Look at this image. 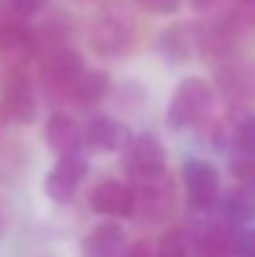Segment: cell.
<instances>
[{
  "instance_id": "obj_22",
  "label": "cell",
  "mask_w": 255,
  "mask_h": 257,
  "mask_svg": "<svg viewBox=\"0 0 255 257\" xmlns=\"http://www.w3.org/2000/svg\"><path fill=\"white\" fill-rule=\"evenodd\" d=\"M230 175L238 180L240 187H248L255 192V155H235L230 160Z\"/></svg>"
},
{
  "instance_id": "obj_9",
  "label": "cell",
  "mask_w": 255,
  "mask_h": 257,
  "mask_svg": "<svg viewBox=\"0 0 255 257\" xmlns=\"http://www.w3.org/2000/svg\"><path fill=\"white\" fill-rule=\"evenodd\" d=\"M35 35L28 23L18 15L0 18V58L15 68H23L35 55Z\"/></svg>"
},
{
  "instance_id": "obj_23",
  "label": "cell",
  "mask_w": 255,
  "mask_h": 257,
  "mask_svg": "<svg viewBox=\"0 0 255 257\" xmlns=\"http://www.w3.org/2000/svg\"><path fill=\"white\" fill-rule=\"evenodd\" d=\"M235 257H255V227H243L235 230Z\"/></svg>"
},
{
  "instance_id": "obj_16",
  "label": "cell",
  "mask_w": 255,
  "mask_h": 257,
  "mask_svg": "<svg viewBox=\"0 0 255 257\" xmlns=\"http://www.w3.org/2000/svg\"><path fill=\"white\" fill-rule=\"evenodd\" d=\"M158 53L173 63V65H180L185 63L190 55H193V35L185 25H173V28H165L158 38Z\"/></svg>"
},
{
  "instance_id": "obj_20",
  "label": "cell",
  "mask_w": 255,
  "mask_h": 257,
  "mask_svg": "<svg viewBox=\"0 0 255 257\" xmlns=\"http://www.w3.org/2000/svg\"><path fill=\"white\" fill-rule=\"evenodd\" d=\"M218 80H220V90H223L225 97H230L233 102L245 100V95H248V78H245V73L240 68H235V65L223 68Z\"/></svg>"
},
{
  "instance_id": "obj_12",
  "label": "cell",
  "mask_w": 255,
  "mask_h": 257,
  "mask_svg": "<svg viewBox=\"0 0 255 257\" xmlns=\"http://www.w3.org/2000/svg\"><path fill=\"white\" fill-rule=\"evenodd\" d=\"M83 257H118L125 250V230L118 222H100L83 237Z\"/></svg>"
},
{
  "instance_id": "obj_25",
  "label": "cell",
  "mask_w": 255,
  "mask_h": 257,
  "mask_svg": "<svg viewBox=\"0 0 255 257\" xmlns=\"http://www.w3.org/2000/svg\"><path fill=\"white\" fill-rule=\"evenodd\" d=\"M10 3V8H13V13L18 15V18H33V15H38L50 0H8Z\"/></svg>"
},
{
  "instance_id": "obj_29",
  "label": "cell",
  "mask_w": 255,
  "mask_h": 257,
  "mask_svg": "<svg viewBox=\"0 0 255 257\" xmlns=\"http://www.w3.org/2000/svg\"><path fill=\"white\" fill-rule=\"evenodd\" d=\"M0 122H3V120H0Z\"/></svg>"
},
{
  "instance_id": "obj_14",
  "label": "cell",
  "mask_w": 255,
  "mask_h": 257,
  "mask_svg": "<svg viewBox=\"0 0 255 257\" xmlns=\"http://www.w3.org/2000/svg\"><path fill=\"white\" fill-rule=\"evenodd\" d=\"M235 230L233 225L215 220L195 237V257H235Z\"/></svg>"
},
{
  "instance_id": "obj_6",
  "label": "cell",
  "mask_w": 255,
  "mask_h": 257,
  "mask_svg": "<svg viewBox=\"0 0 255 257\" xmlns=\"http://www.w3.org/2000/svg\"><path fill=\"white\" fill-rule=\"evenodd\" d=\"M130 190H133V217H140L145 222L163 220L175 200V187L168 172L153 180H138L133 182Z\"/></svg>"
},
{
  "instance_id": "obj_4",
  "label": "cell",
  "mask_w": 255,
  "mask_h": 257,
  "mask_svg": "<svg viewBox=\"0 0 255 257\" xmlns=\"http://www.w3.org/2000/svg\"><path fill=\"white\" fill-rule=\"evenodd\" d=\"M85 73H88V65H85L83 55L78 50L60 48V50L50 53L48 60L43 63L40 80H43V87L48 90L50 97L70 100Z\"/></svg>"
},
{
  "instance_id": "obj_28",
  "label": "cell",
  "mask_w": 255,
  "mask_h": 257,
  "mask_svg": "<svg viewBox=\"0 0 255 257\" xmlns=\"http://www.w3.org/2000/svg\"><path fill=\"white\" fill-rule=\"evenodd\" d=\"M5 225L8 222H5V212H3V205H0V237L5 235Z\"/></svg>"
},
{
  "instance_id": "obj_1",
  "label": "cell",
  "mask_w": 255,
  "mask_h": 257,
  "mask_svg": "<svg viewBox=\"0 0 255 257\" xmlns=\"http://www.w3.org/2000/svg\"><path fill=\"white\" fill-rule=\"evenodd\" d=\"M135 33L133 13L125 5H105L90 25V45L98 55L115 58L130 48Z\"/></svg>"
},
{
  "instance_id": "obj_11",
  "label": "cell",
  "mask_w": 255,
  "mask_h": 257,
  "mask_svg": "<svg viewBox=\"0 0 255 257\" xmlns=\"http://www.w3.org/2000/svg\"><path fill=\"white\" fill-rule=\"evenodd\" d=\"M83 140L93 150L113 155V153H125V148L133 140V133L128 130V125H123V122H118L113 117L100 115V117H93L88 122Z\"/></svg>"
},
{
  "instance_id": "obj_2",
  "label": "cell",
  "mask_w": 255,
  "mask_h": 257,
  "mask_svg": "<svg viewBox=\"0 0 255 257\" xmlns=\"http://www.w3.org/2000/svg\"><path fill=\"white\" fill-rule=\"evenodd\" d=\"M213 85L198 75H190L180 80V85L173 90L168 102V125L173 130H185L205 120V115L213 107Z\"/></svg>"
},
{
  "instance_id": "obj_21",
  "label": "cell",
  "mask_w": 255,
  "mask_h": 257,
  "mask_svg": "<svg viewBox=\"0 0 255 257\" xmlns=\"http://www.w3.org/2000/svg\"><path fill=\"white\" fill-rule=\"evenodd\" d=\"M233 143H235V150H238L240 155H255V112L245 115V117L235 125Z\"/></svg>"
},
{
  "instance_id": "obj_3",
  "label": "cell",
  "mask_w": 255,
  "mask_h": 257,
  "mask_svg": "<svg viewBox=\"0 0 255 257\" xmlns=\"http://www.w3.org/2000/svg\"><path fill=\"white\" fill-rule=\"evenodd\" d=\"M38 117V95L33 80L28 78V73L23 68L10 70V75L3 83L0 92V120L10 122V125H20L28 127L33 125Z\"/></svg>"
},
{
  "instance_id": "obj_13",
  "label": "cell",
  "mask_w": 255,
  "mask_h": 257,
  "mask_svg": "<svg viewBox=\"0 0 255 257\" xmlns=\"http://www.w3.org/2000/svg\"><path fill=\"white\" fill-rule=\"evenodd\" d=\"M215 207H218L223 222H228L233 227L248 225L255 220V192L238 185V187L228 190L225 195H220Z\"/></svg>"
},
{
  "instance_id": "obj_8",
  "label": "cell",
  "mask_w": 255,
  "mask_h": 257,
  "mask_svg": "<svg viewBox=\"0 0 255 257\" xmlns=\"http://www.w3.org/2000/svg\"><path fill=\"white\" fill-rule=\"evenodd\" d=\"M183 182H185V195L188 205L193 210H210L218 205L220 197V175L213 163L190 158L183 165Z\"/></svg>"
},
{
  "instance_id": "obj_7",
  "label": "cell",
  "mask_w": 255,
  "mask_h": 257,
  "mask_svg": "<svg viewBox=\"0 0 255 257\" xmlns=\"http://www.w3.org/2000/svg\"><path fill=\"white\" fill-rule=\"evenodd\" d=\"M88 170H90V163L83 155V150L58 155V163L45 175V192H48V197L53 202H58V205L70 202L75 197L80 182L85 180Z\"/></svg>"
},
{
  "instance_id": "obj_26",
  "label": "cell",
  "mask_w": 255,
  "mask_h": 257,
  "mask_svg": "<svg viewBox=\"0 0 255 257\" xmlns=\"http://www.w3.org/2000/svg\"><path fill=\"white\" fill-rule=\"evenodd\" d=\"M118 257H155V247H153L150 242L140 240V242H135V245L125 247V250H123Z\"/></svg>"
},
{
  "instance_id": "obj_19",
  "label": "cell",
  "mask_w": 255,
  "mask_h": 257,
  "mask_svg": "<svg viewBox=\"0 0 255 257\" xmlns=\"http://www.w3.org/2000/svg\"><path fill=\"white\" fill-rule=\"evenodd\" d=\"M63 20H65V15H53L38 30H33V35H35V50H40L43 45H50L53 53L60 50L58 45L68 38V23H63Z\"/></svg>"
},
{
  "instance_id": "obj_24",
  "label": "cell",
  "mask_w": 255,
  "mask_h": 257,
  "mask_svg": "<svg viewBox=\"0 0 255 257\" xmlns=\"http://www.w3.org/2000/svg\"><path fill=\"white\" fill-rule=\"evenodd\" d=\"M140 10L150 13V15H173L178 13L183 0H135Z\"/></svg>"
},
{
  "instance_id": "obj_15",
  "label": "cell",
  "mask_w": 255,
  "mask_h": 257,
  "mask_svg": "<svg viewBox=\"0 0 255 257\" xmlns=\"http://www.w3.org/2000/svg\"><path fill=\"white\" fill-rule=\"evenodd\" d=\"M45 143L53 153L58 155H65V153H75L80 150V143H83V133L78 127V122L65 115V112H55L50 115L48 125H45Z\"/></svg>"
},
{
  "instance_id": "obj_18",
  "label": "cell",
  "mask_w": 255,
  "mask_h": 257,
  "mask_svg": "<svg viewBox=\"0 0 255 257\" xmlns=\"http://www.w3.org/2000/svg\"><path fill=\"white\" fill-rule=\"evenodd\" d=\"M155 257H195V237L183 227H173L158 240Z\"/></svg>"
},
{
  "instance_id": "obj_5",
  "label": "cell",
  "mask_w": 255,
  "mask_h": 257,
  "mask_svg": "<svg viewBox=\"0 0 255 257\" xmlns=\"http://www.w3.org/2000/svg\"><path fill=\"white\" fill-rule=\"evenodd\" d=\"M125 172L130 182L153 180L168 172V153L153 133H140L125 148Z\"/></svg>"
},
{
  "instance_id": "obj_27",
  "label": "cell",
  "mask_w": 255,
  "mask_h": 257,
  "mask_svg": "<svg viewBox=\"0 0 255 257\" xmlns=\"http://www.w3.org/2000/svg\"><path fill=\"white\" fill-rule=\"evenodd\" d=\"M220 3H225V0H188V5H190L195 13H210V10H215Z\"/></svg>"
},
{
  "instance_id": "obj_10",
  "label": "cell",
  "mask_w": 255,
  "mask_h": 257,
  "mask_svg": "<svg viewBox=\"0 0 255 257\" xmlns=\"http://www.w3.org/2000/svg\"><path fill=\"white\" fill-rule=\"evenodd\" d=\"M90 210L103 215V217H133V190L125 182L118 180H103L93 187L90 197Z\"/></svg>"
},
{
  "instance_id": "obj_17",
  "label": "cell",
  "mask_w": 255,
  "mask_h": 257,
  "mask_svg": "<svg viewBox=\"0 0 255 257\" xmlns=\"http://www.w3.org/2000/svg\"><path fill=\"white\" fill-rule=\"evenodd\" d=\"M108 87H110V78H108L105 73H100V70H88L83 75V80L75 87L70 102H73V105H83V107L85 105H95V102H100V100L105 97Z\"/></svg>"
}]
</instances>
